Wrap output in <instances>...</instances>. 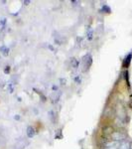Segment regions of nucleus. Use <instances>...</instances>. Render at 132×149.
<instances>
[{"label": "nucleus", "instance_id": "obj_13", "mask_svg": "<svg viewBox=\"0 0 132 149\" xmlns=\"http://www.w3.org/2000/svg\"><path fill=\"white\" fill-rule=\"evenodd\" d=\"M88 39H90V40H92V32H90V33H88Z\"/></svg>", "mask_w": 132, "mask_h": 149}, {"label": "nucleus", "instance_id": "obj_5", "mask_svg": "<svg viewBox=\"0 0 132 149\" xmlns=\"http://www.w3.org/2000/svg\"><path fill=\"white\" fill-rule=\"evenodd\" d=\"M26 133H27V136L29 138H32L34 137L35 135V129L33 126H28L27 127V130H26Z\"/></svg>", "mask_w": 132, "mask_h": 149}, {"label": "nucleus", "instance_id": "obj_10", "mask_svg": "<svg viewBox=\"0 0 132 149\" xmlns=\"http://www.w3.org/2000/svg\"><path fill=\"white\" fill-rule=\"evenodd\" d=\"M101 11H104V12H106V13H110V12H111V10H110V8H109L108 6H106V5H104V6H102Z\"/></svg>", "mask_w": 132, "mask_h": 149}, {"label": "nucleus", "instance_id": "obj_7", "mask_svg": "<svg viewBox=\"0 0 132 149\" xmlns=\"http://www.w3.org/2000/svg\"><path fill=\"white\" fill-rule=\"evenodd\" d=\"M104 134H106V135H111L112 134V132H113L114 130H113V128H112L111 126H105V127H104Z\"/></svg>", "mask_w": 132, "mask_h": 149}, {"label": "nucleus", "instance_id": "obj_14", "mask_svg": "<svg viewBox=\"0 0 132 149\" xmlns=\"http://www.w3.org/2000/svg\"><path fill=\"white\" fill-rule=\"evenodd\" d=\"M60 81L62 83V85H66V80H65V79H61Z\"/></svg>", "mask_w": 132, "mask_h": 149}, {"label": "nucleus", "instance_id": "obj_17", "mask_svg": "<svg viewBox=\"0 0 132 149\" xmlns=\"http://www.w3.org/2000/svg\"><path fill=\"white\" fill-rule=\"evenodd\" d=\"M23 3H25V5H28V4L30 3V1H24Z\"/></svg>", "mask_w": 132, "mask_h": 149}, {"label": "nucleus", "instance_id": "obj_6", "mask_svg": "<svg viewBox=\"0 0 132 149\" xmlns=\"http://www.w3.org/2000/svg\"><path fill=\"white\" fill-rule=\"evenodd\" d=\"M79 65H80V62H79V60H76V58H72V59H71V66H72V68L78 69L79 68Z\"/></svg>", "mask_w": 132, "mask_h": 149}, {"label": "nucleus", "instance_id": "obj_16", "mask_svg": "<svg viewBox=\"0 0 132 149\" xmlns=\"http://www.w3.org/2000/svg\"><path fill=\"white\" fill-rule=\"evenodd\" d=\"M53 91H54V92H57V91H58V86H53Z\"/></svg>", "mask_w": 132, "mask_h": 149}, {"label": "nucleus", "instance_id": "obj_1", "mask_svg": "<svg viewBox=\"0 0 132 149\" xmlns=\"http://www.w3.org/2000/svg\"><path fill=\"white\" fill-rule=\"evenodd\" d=\"M111 137V140L113 141H117V142H123L124 140L126 139V134L122 131H119V130H116V131H113L112 134L110 135Z\"/></svg>", "mask_w": 132, "mask_h": 149}, {"label": "nucleus", "instance_id": "obj_9", "mask_svg": "<svg viewBox=\"0 0 132 149\" xmlns=\"http://www.w3.org/2000/svg\"><path fill=\"white\" fill-rule=\"evenodd\" d=\"M118 149H129V143L125 142V141H123V142L120 143V145H119Z\"/></svg>", "mask_w": 132, "mask_h": 149}, {"label": "nucleus", "instance_id": "obj_11", "mask_svg": "<svg viewBox=\"0 0 132 149\" xmlns=\"http://www.w3.org/2000/svg\"><path fill=\"white\" fill-rule=\"evenodd\" d=\"M49 115H50V118H51V120L54 122L55 120H54V115H55V113H54V111L53 110H51V111H49Z\"/></svg>", "mask_w": 132, "mask_h": 149}, {"label": "nucleus", "instance_id": "obj_8", "mask_svg": "<svg viewBox=\"0 0 132 149\" xmlns=\"http://www.w3.org/2000/svg\"><path fill=\"white\" fill-rule=\"evenodd\" d=\"M0 52H1L2 55H4V56H8L9 55V48H7L6 46L0 47Z\"/></svg>", "mask_w": 132, "mask_h": 149}, {"label": "nucleus", "instance_id": "obj_12", "mask_svg": "<svg viewBox=\"0 0 132 149\" xmlns=\"http://www.w3.org/2000/svg\"><path fill=\"white\" fill-rule=\"evenodd\" d=\"M75 81L76 84H81V77H76L75 78Z\"/></svg>", "mask_w": 132, "mask_h": 149}, {"label": "nucleus", "instance_id": "obj_15", "mask_svg": "<svg viewBox=\"0 0 132 149\" xmlns=\"http://www.w3.org/2000/svg\"><path fill=\"white\" fill-rule=\"evenodd\" d=\"M9 71H10V69H9V67H6V69L4 70V73H9Z\"/></svg>", "mask_w": 132, "mask_h": 149}, {"label": "nucleus", "instance_id": "obj_2", "mask_svg": "<svg viewBox=\"0 0 132 149\" xmlns=\"http://www.w3.org/2000/svg\"><path fill=\"white\" fill-rule=\"evenodd\" d=\"M83 72L88 71V70L90 69V67L92 66V57L90 56V54L85 55V56L83 57Z\"/></svg>", "mask_w": 132, "mask_h": 149}, {"label": "nucleus", "instance_id": "obj_4", "mask_svg": "<svg viewBox=\"0 0 132 149\" xmlns=\"http://www.w3.org/2000/svg\"><path fill=\"white\" fill-rule=\"evenodd\" d=\"M61 95H62V93L60 92V91H57V92H53L51 93V95H50V100H51V102L53 103H56L60 100V98H61Z\"/></svg>", "mask_w": 132, "mask_h": 149}, {"label": "nucleus", "instance_id": "obj_3", "mask_svg": "<svg viewBox=\"0 0 132 149\" xmlns=\"http://www.w3.org/2000/svg\"><path fill=\"white\" fill-rule=\"evenodd\" d=\"M116 115L119 119L121 120H125V117H126V111L124 109V107H122L121 104H117L116 107Z\"/></svg>", "mask_w": 132, "mask_h": 149}]
</instances>
